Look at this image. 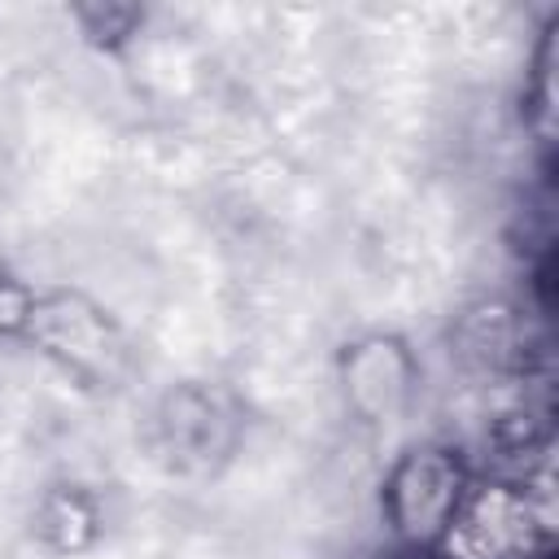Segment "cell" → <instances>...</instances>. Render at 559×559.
Instances as JSON below:
<instances>
[{"label":"cell","mask_w":559,"mask_h":559,"mask_svg":"<svg viewBox=\"0 0 559 559\" xmlns=\"http://www.w3.org/2000/svg\"><path fill=\"white\" fill-rule=\"evenodd\" d=\"M384 507L393 528L406 542H441L463 507V467L445 450H415L406 454L384 489Z\"/></svg>","instance_id":"obj_1"},{"label":"cell","mask_w":559,"mask_h":559,"mask_svg":"<svg viewBox=\"0 0 559 559\" xmlns=\"http://www.w3.org/2000/svg\"><path fill=\"white\" fill-rule=\"evenodd\" d=\"M546 524L533 511L528 493H515L507 485L480 489L476 498H463L445 542L459 546L467 559H524L537 550Z\"/></svg>","instance_id":"obj_2"},{"label":"cell","mask_w":559,"mask_h":559,"mask_svg":"<svg viewBox=\"0 0 559 559\" xmlns=\"http://www.w3.org/2000/svg\"><path fill=\"white\" fill-rule=\"evenodd\" d=\"M31 328H39V336L66 354L74 367H109V358H118V341H114V328L83 301H48V306H35L31 310Z\"/></svg>","instance_id":"obj_3"},{"label":"cell","mask_w":559,"mask_h":559,"mask_svg":"<svg viewBox=\"0 0 559 559\" xmlns=\"http://www.w3.org/2000/svg\"><path fill=\"white\" fill-rule=\"evenodd\" d=\"M345 389L358 411L380 415L393 411L406 393V358L393 341H367L345 362Z\"/></svg>","instance_id":"obj_4"},{"label":"cell","mask_w":559,"mask_h":559,"mask_svg":"<svg viewBox=\"0 0 559 559\" xmlns=\"http://www.w3.org/2000/svg\"><path fill=\"white\" fill-rule=\"evenodd\" d=\"M31 297L17 288V284H9V280H0V332H9V328H17V323H31Z\"/></svg>","instance_id":"obj_5"}]
</instances>
